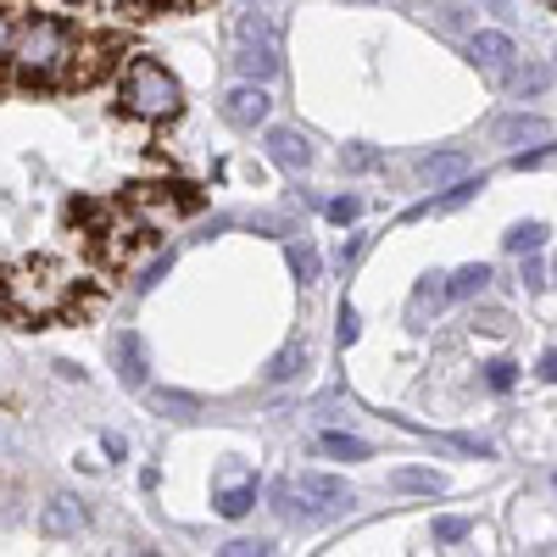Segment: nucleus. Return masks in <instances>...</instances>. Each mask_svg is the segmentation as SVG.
Wrapping results in <instances>:
<instances>
[{
	"mask_svg": "<svg viewBox=\"0 0 557 557\" xmlns=\"http://www.w3.org/2000/svg\"><path fill=\"white\" fill-rule=\"evenodd\" d=\"M357 335H362V323H357V312H351V307H341V346H351Z\"/></svg>",
	"mask_w": 557,
	"mask_h": 557,
	"instance_id": "nucleus-29",
	"label": "nucleus"
},
{
	"mask_svg": "<svg viewBox=\"0 0 557 557\" xmlns=\"http://www.w3.org/2000/svg\"><path fill=\"white\" fill-rule=\"evenodd\" d=\"M462 535H469V519H435V541H462Z\"/></svg>",
	"mask_w": 557,
	"mask_h": 557,
	"instance_id": "nucleus-28",
	"label": "nucleus"
},
{
	"mask_svg": "<svg viewBox=\"0 0 557 557\" xmlns=\"http://www.w3.org/2000/svg\"><path fill=\"white\" fill-rule=\"evenodd\" d=\"M218 107H223V123L257 128V123H268V107H273V101H268V89H262V84H235Z\"/></svg>",
	"mask_w": 557,
	"mask_h": 557,
	"instance_id": "nucleus-4",
	"label": "nucleus"
},
{
	"mask_svg": "<svg viewBox=\"0 0 557 557\" xmlns=\"http://www.w3.org/2000/svg\"><path fill=\"white\" fill-rule=\"evenodd\" d=\"M524 285H530V290H535V285H546V273H541V262H535V257L524 262Z\"/></svg>",
	"mask_w": 557,
	"mask_h": 557,
	"instance_id": "nucleus-31",
	"label": "nucleus"
},
{
	"mask_svg": "<svg viewBox=\"0 0 557 557\" xmlns=\"http://www.w3.org/2000/svg\"><path fill=\"white\" fill-rule=\"evenodd\" d=\"M112 357H117V380H123L128 391H139V385L151 380V362H146V341H139L134 330H123V335H117Z\"/></svg>",
	"mask_w": 557,
	"mask_h": 557,
	"instance_id": "nucleus-8",
	"label": "nucleus"
},
{
	"mask_svg": "<svg viewBox=\"0 0 557 557\" xmlns=\"http://www.w3.org/2000/svg\"><path fill=\"white\" fill-rule=\"evenodd\" d=\"M541 7H557V0H541Z\"/></svg>",
	"mask_w": 557,
	"mask_h": 557,
	"instance_id": "nucleus-36",
	"label": "nucleus"
},
{
	"mask_svg": "<svg viewBox=\"0 0 557 557\" xmlns=\"http://www.w3.org/2000/svg\"><path fill=\"white\" fill-rule=\"evenodd\" d=\"M541 380H546V385H557V351H546V357H541Z\"/></svg>",
	"mask_w": 557,
	"mask_h": 557,
	"instance_id": "nucleus-32",
	"label": "nucleus"
},
{
	"mask_svg": "<svg viewBox=\"0 0 557 557\" xmlns=\"http://www.w3.org/2000/svg\"><path fill=\"white\" fill-rule=\"evenodd\" d=\"M212 507H218L223 519H246L251 507H257V480H240V485L218 491V496H212Z\"/></svg>",
	"mask_w": 557,
	"mask_h": 557,
	"instance_id": "nucleus-13",
	"label": "nucleus"
},
{
	"mask_svg": "<svg viewBox=\"0 0 557 557\" xmlns=\"http://www.w3.org/2000/svg\"><path fill=\"white\" fill-rule=\"evenodd\" d=\"M469 62L480 67V78L507 84L519 73V45H513V34H502V28H480V34H469Z\"/></svg>",
	"mask_w": 557,
	"mask_h": 557,
	"instance_id": "nucleus-3",
	"label": "nucleus"
},
{
	"mask_svg": "<svg viewBox=\"0 0 557 557\" xmlns=\"http://www.w3.org/2000/svg\"><path fill=\"white\" fill-rule=\"evenodd\" d=\"M151 407L162 418H173V424H190V418L201 412V396H190V391H151Z\"/></svg>",
	"mask_w": 557,
	"mask_h": 557,
	"instance_id": "nucleus-12",
	"label": "nucleus"
},
{
	"mask_svg": "<svg viewBox=\"0 0 557 557\" xmlns=\"http://www.w3.org/2000/svg\"><path fill=\"white\" fill-rule=\"evenodd\" d=\"M491 139L496 146H524V139H552V123L535 117V112H507L491 123Z\"/></svg>",
	"mask_w": 557,
	"mask_h": 557,
	"instance_id": "nucleus-9",
	"label": "nucleus"
},
{
	"mask_svg": "<svg viewBox=\"0 0 557 557\" xmlns=\"http://www.w3.org/2000/svg\"><path fill=\"white\" fill-rule=\"evenodd\" d=\"M502 246L513 251V257H524V251L535 257V251L546 246V228H541V223H513V228H507V235H502Z\"/></svg>",
	"mask_w": 557,
	"mask_h": 557,
	"instance_id": "nucleus-18",
	"label": "nucleus"
},
{
	"mask_svg": "<svg viewBox=\"0 0 557 557\" xmlns=\"http://www.w3.org/2000/svg\"><path fill=\"white\" fill-rule=\"evenodd\" d=\"M290 273L301 278V285H318V273H323V257H318V251H312L307 240H301V246L290 240Z\"/></svg>",
	"mask_w": 557,
	"mask_h": 557,
	"instance_id": "nucleus-19",
	"label": "nucleus"
},
{
	"mask_svg": "<svg viewBox=\"0 0 557 557\" xmlns=\"http://www.w3.org/2000/svg\"><path fill=\"white\" fill-rule=\"evenodd\" d=\"M513 89H519V96H541V89H546V67H524V73H513Z\"/></svg>",
	"mask_w": 557,
	"mask_h": 557,
	"instance_id": "nucleus-27",
	"label": "nucleus"
},
{
	"mask_svg": "<svg viewBox=\"0 0 557 557\" xmlns=\"http://www.w3.org/2000/svg\"><path fill=\"white\" fill-rule=\"evenodd\" d=\"M391 485H396V491H412V496H441V491H446V480L430 474V469H396Z\"/></svg>",
	"mask_w": 557,
	"mask_h": 557,
	"instance_id": "nucleus-17",
	"label": "nucleus"
},
{
	"mask_svg": "<svg viewBox=\"0 0 557 557\" xmlns=\"http://www.w3.org/2000/svg\"><path fill=\"white\" fill-rule=\"evenodd\" d=\"M323 212H330V223H357V212H362V201L357 196H335L330 207H323Z\"/></svg>",
	"mask_w": 557,
	"mask_h": 557,
	"instance_id": "nucleus-26",
	"label": "nucleus"
},
{
	"mask_svg": "<svg viewBox=\"0 0 557 557\" xmlns=\"http://www.w3.org/2000/svg\"><path fill=\"white\" fill-rule=\"evenodd\" d=\"M73 57H78L73 28H67V23H57V17H28V23L12 34V62H17L23 84H45V78H57Z\"/></svg>",
	"mask_w": 557,
	"mask_h": 557,
	"instance_id": "nucleus-1",
	"label": "nucleus"
},
{
	"mask_svg": "<svg viewBox=\"0 0 557 557\" xmlns=\"http://www.w3.org/2000/svg\"><path fill=\"white\" fill-rule=\"evenodd\" d=\"M218 557H273V546L268 541H251V535H235V541L218 546Z\"/></svg>",
	"mask_w": 557,
	"mask_h": 557,
	"instance_id": "nucleus-22",
	"label": "nucleus"
},
{
	"mask_svg": "<svg viewBox=\"0 0 557 557\" xmlns=\"http://www.w3.org/2000/svg\"><path fill=\"white\" fill-rule=\"evenodd\" d=\"M513 380H519V368L507 362V357H496V362H485V385L502 396V391H513Z\"/></svg>",
	"mask_w": 557,
	"mask_h": 557,
	"instance_id": "nucleus-23",
	"label": "nucleus"
},
{
	"mask_svg": "<svg viewBox=\"0 0 557 557\" xmlns=\"http://www.w3.org/2000/svg\"><path fill=\"white\" fill-rule=\"evenodd\" d=\"M441 441L462 457H491V441H480V435H441Z\"/></svg>",
	"mask_w": 557,
	"mask_h": 557,
	"instance_id": "nucleus-25",
	"label": "nucleus"
},
{
	"mask_svg": "<svg viewBox=\"0 0 557 557\" xmlns=\"http://www.w3.org/2000/svg\"><path fill=\"white\" fill-rule=\"evenodd\" d=\"M407 12H435V0H401Z\"/></svg>",
	"mask_w": 557,
	"mask_h": 557,
	"instance_id": "nucleus-33",
	"label": "nucleus"
},
{
	"mask_svg": "<svg viewBox=\"0 0 557 557\" xmlns=\"http://www.w3.org/2000/svg\"><path fill=\"white\" fill-rule=\"evenodd\" d=\"M380 162H385V157H380L374 146H346V151H341V168H346V173H374Z\"/></svg>",
	"mask_w": 557,
	"mask_h": 557,
	"instance_id": "nucleus-21",
	"label": "nucleus"
},
{
	"mask_svg": "<svg viewBox=\"0 0 557 557\" xmlns=\"http://www.w3.org/2000/svg\"><path fill=\"white\" fill-rule=\"evenodd\" d=\"M268 162L285 173H307L312 168V139L301 128H268Z\"/></svg>",
	"mask_w": 557,
	"mask_h": 557,
	"instance_id": "nucleus-5",
	"label": "nucleus"
},
{
	"mask_svg": "<svg viewBox=\"0 0 557 557\" xmlns=\"http://www.w3.org/2000/svg\"><path fill=\"white\" fill-rule=\"evenodd\" d=\"M441 301H446V278H441V273L418 278V290H412V323H424V318H430V307L441 312Z\"/></svg>",
	"mask_w": 557,
	"mask_h": 557,
	"instance_id": "nucleus-16",
	"label": "nucleus"
},
{
	"mask_svg": "<svg viewBox=\"0 0 557 557\" xmlns=\"http://www.w3.org/2000/svg\"><path fill=\"white\" fill-rule=\"evenodd\" d=\"M318 451H323V457H341V462H362V457H374V451H368V441L341 435V430H323V435H318Z\"/></svg>",
	"mask_w": 557,
	"mask_h": 557,
	"instance_id": "nucleus-15",
	"label": "nucleus"
},
{
	"mask_svg": "<svg viewBox=\"0 0 557 557\" xmlns=\"http://www.w3.org/2000/svg\"><path fill=\"white\" fill-rule=\"evenodd\" d=\"M123 107L134 117H146V123L173 117L178 112V78L162 62H151V57H134L128 73H123Z\"/></svg>",
	"mask_w": 557,
	"mask_h": 557,
	"instance_id": "nucleus-2",
	"label": "nucleus"
},
{
	"mask_svg": "<svg viewBox=\"0 0 557 557\" xmlns=\"http://www.w3.org/2000/svg\"><path fill=\"white\" fill-rule=\"evenodd\" d=\"M128 557H157V552H151V546H139V552H128Z\"/></svg>",
	"mask_w": 557,
	"mask_h": 557,
	"instance_id": "nucleus-35",
	"label": "nucleus"
},
{
	"mask_svg": "<svg viewBox=\"0 0 557 557\" xmlns=\"http://www.w3.org/2000/svg\"><path fill=\"white\" fill-rule=\"evenodd\" d=\"M301 368H307V346H301V341H290L285 351H273V357H268L262 385H290V380L301 374Z\"/></svg>",
	"mask_w": 557,
	"mask_h": 557,
	"instance_id": "nucleus-11",
	"label": "nucleus"
},
{
	"mask_svg": "<svg viewBox=\"0 0 557 557\" xmlns=\"http://www.w3.org/2000/svg\"><path fill=\"white\" fill-rule=\"evenodd\" d=\"M12 34H17V28H12V17H7V12H0V62H7V57H12Z\"/></svg>",
	"mask_w": 557,
	"mask_h": 557,
	"instance_id": "nucleus-30",
	"label": "nucleus"
},
{
	"mask_svg": "<svg viewBox=\"0 0 557 557\" xmlns=\"http://www.w3.org/2000/svg\"><path fill=\"white\" fill-rule=\"evenodd\" d=\"M341 7H374V0H341Z\"/></svg>",
	"mask_w": 557,
	"mask_h": 557,
	"instance_id": "nucleus-34",
	"label": "nucleus"
},
{
	"mask_svg": "<svg viewBox=\"0 0 557 557\" xmlns=\"http://www.w3.org/2000/svg\"><path fill=\"white\" fill-rule=\"evenodd\" d=\"M480 190H485V178H457L446 196H430V201H418V207H412V218H430V212H457L462 201H474Z\"/></svg>",
	"mask_w": 557,
	"mask_h": 557,
	"instance_id": "nucleus-10",
	"label": "nucleus"
},
{
	"mask_svg": "<svg viewBox=\"0 0 557 557\" xmlns=\"http://www.w3.org/2000/svg\"><path fill=\"white\" fill-rule=\"evenodd\" d=\"M290 491H301V502H312L318 513H341V507H351L357 496H351V485L346 480H335V474H301Z\"/></svg>",
	"mask_w": 557,
	"mask_h": 557,
	"instance_id": "nucleus-7",
	"label": "nucleus"
},
{
	"mask_svg": "<svg viewBox=\"0 0 557 557\" xmlns=\"http://www.w3.org/2000/svg\"><path fill=\"white\" fill-rule=\"evenodd\" d=\"M418 173H424V178H435V184H441V178H457V173H462V157H457V151L424 157V162H418Z\"/></svg>",
	"mask_w": 557,
	"mask_h": 557,
	"instance_id": "nucleus-20",
	"label": "nucleus"
},
{
	"mask_svg": "<svg viewBox=\"0 0 557 557\" xmlns=\"http://www.w3.org/2000/svg\"><path fill=\"white\" fill-rule=\"evenodd\" d=\"M84 530V502L78 496H51V502H45L39 507V535L45 541H67V535H78Z\"/></svg>",
	"mask_w": 557,
	"mask_h": 557,
	"instance_id": "nucleus-6",
	"label": "nucleus"
},
{
	"mask_svg": "<svg viewBox=\"0 0 557 557\" xmlns=\"http://www.w3.org/2000/svg\"><path fill=\"white\" fill-rule=\"evenodd\" d=\"M435 28H441L446 39H462V34H469V7H441Z\"/></svg>",
	"mask_w": 557,
	"mask_h": 557,
	"instance_id": "nucleus-24",
	"label": "nucleus"
},
{
	"mask_svg": "<svg viewBox=\"0 0 557 557\" xmlns=\"http://www.w3.org/2000/svg\"><path fill=\"white\" fill-rule=\"evenodd\" d=\"M485 285H491V268H485V262H469V268H457V273L446 278V296H451V301H469V296H480Z\"/></svg>",
	"mask_w": 557,
	"mask_h": 557,
	"instance_id": "nucleus-14",
	"label": "nucleus"
}]
</instances>
